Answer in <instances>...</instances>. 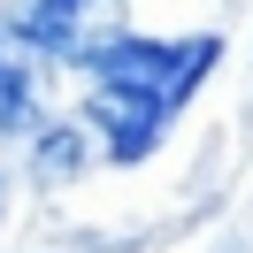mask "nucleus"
Returning <instances> with one entry per match:
<instances>
[{
  "label": "nucleus",
  "mask_w": 253,
  "mask_h": 253,
  "mask_svg": "<svg viewBox=\"0 0 253 253\" xmlns=\"http://www.w3.org/2000/svg\"><path fill=\"white\" fill-rule=\"evenodd\" d=\"M31 176H39V184H69V176H84V130H77V123L39 130V146H31Z\"/></svg>",
  "instance_id": "5"
},
{
  "label": "nucleus",
  "mask_w": 253,
  "mask_h": 253,
  "mask_svg": "<svg viewBox=\"0 0 253 253\" xmlns=\"http://www.w3.org/2000/svg\"><path fill=\"white\" fill-rule=\"evenodd\" d=\"M215 62H222V31H192V39H138L130 31L123 46H108L92 62V84L138 92V100H154L161 115H176L192 92H200V77Z\"/></svg>",
  "instance_id": "1"
},
{
  "label": "nucleus",
  "mask_w": 253,
  "mask_h": 253,
  "mask_svg": "<svg viewBox=\"0 0 253 253\" xmlns=\"http://www.w3.org/2000/svg\"><path fill=\"white\" fill-rule=\"evenodd\" d=\"M84 123L108 138V161H146L161 146V130H169V115H161L154 100H138V92L92 84V92H84Z\"/></svg>",
  "instance_id": "3"
},
{
  "label": "nucleus",
  "mask_w": 253,
  "mask_h": 253,
  "mask_svg": "<svg viewBox=\"0 0 253 253\" xmlns=\"http://www.w3.org/2000/svg\"><path fill=\"white\" fill-rule=\"evenodd\" d=\"M23 46L46 54V62L92 69L108 46L130 39V0H31V16L16 23Z\"/></svg>",
  "instance_id": "2"
},
{
  "label": "nucleus",
  "mask_w": 253,
  "mask_h": 253,
  "mask_svg": "<svg viewBox=\"0 0 253 253\" xmlns=\"http://www.w3.org/2000/svg\"><path fill=\"white\" fill-rule=\"evenodd\" d=\"M31 123H39V54L23 46V31L0 23V130L16 138Z\"/></svg>",
  "instance_id": "4"
}]
</instances>
